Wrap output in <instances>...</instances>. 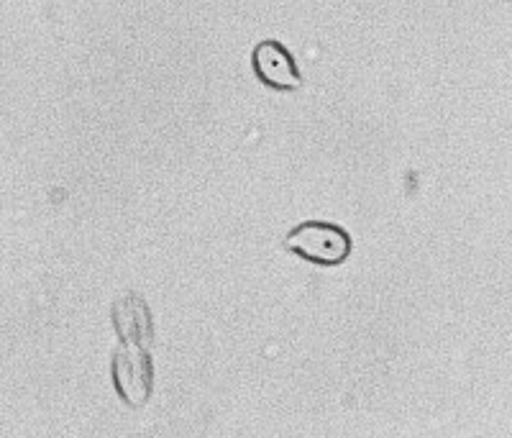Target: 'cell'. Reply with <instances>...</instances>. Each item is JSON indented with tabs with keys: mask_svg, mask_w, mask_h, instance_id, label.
<instances>
[{
	"mask_svg": "<svg viewBox=\"0 0 512 438\" xmlns=\"http://www.w3.org/2000/svg\"><path fill=\"white\" fill-rule=\"evenodd\" d=\"M285 249L313 264L336 267V264L346 262V257L351 254V239L344 228L333 226V223L308 221L287 234Z\"/></svg>",
	"mask_w": 512,
	"mask_h": 438,
	"instance_id": "cell-1",
	"label": "cell"
},
{
	"mask_svg": "<svg viewBox=\"0 0 512 438\" xmlns=\"http://www.w3.org/2000/svg\"><path fill=\"white\" fill-rule=\"evenodd\" d=\"M113 382L123 403L141 408L152 398L154 390V364L149 351L121 341V346L113 351Z\"/></svg>",
	"mask_w": 512,
	"mask_h": 438,
	"instance_id": "cell-2",
	"label": "cell"
},
{
	"mask_svg": "<svg viewBox=\"0 0 512 438\" xmlns=\"http://www.w3.org/2000/svg\"><path fill=\"white\" fill-rule=\"evenodd\" d=\"M254 72L256 77L277 90H297L303 85V77L297 72L292 54L282 47L280 41H262L254 49Z\"/></svg>",
	"mask_w": 512,
	"mask_h": 438,
	"instance_id": "cell-3",
	"label": "cell"
},
{
	"mask_svg": "<svg viewBox=\"0 0 512 438\" xmlns=\"http://www.w3.org/2000/svg\"><path fill=\"white\" fill-rule=\"evenodd\" d=\"M113 326L123 344H134L149 351L154 344V321L146 308L144 298L136 292H126L121 300L113 303Z\"/></svg>",
	"mask_w": 512,
	"mask_h": 438,
	"instance_id": "cell-4",
	"label": "cell"
}]
</instances>
